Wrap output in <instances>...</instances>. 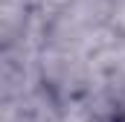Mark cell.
Returning <instances> with one entry per match:
<instances>
[{
	"mask_svg": "<svg viewBox=\"0 0 125 122\" xmlns=\"http://www.w3.org/2000/svg\"><path fill=\"white\" fill-rule=\"evenodd\" d=\"M58 122H102V119L90 116V113L82 111L79 105H67V108H61V119Z\"/></svg>",
	"mask_w": 125,
	"mask_h": 122,
	"instance_id": "cell-1",
	"label": "cell"
},
{
	"mask_svg": "<svg viewBox=\"0 0 125 122\" xmlns=\"http://www.w3.org/2000/svg\"><path fill=\"white\" fill-rule=\"evenodd\" d=\"M32 3H35V9H38V15H41V18L47 20L50 15H55V12L61 9V6L67 3V0H32Z\"/></svg>",
	"mask_w": 125,
	"mask_h": 122,
	"instance_id": "cell-2",
	"label": "cell"
}]
</instances>
